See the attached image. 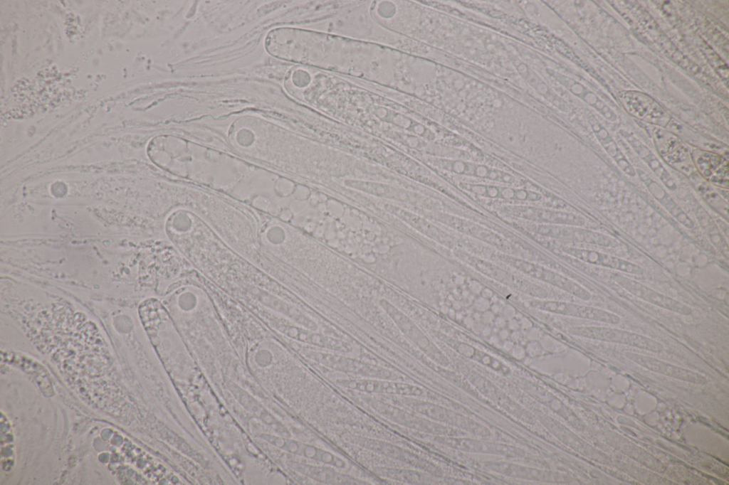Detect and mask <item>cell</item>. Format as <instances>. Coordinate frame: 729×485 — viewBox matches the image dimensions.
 Segmentation results:
<instances>
[{"label": "cell", "mask_w": 729, "mask_h": 485, "mask_svg": "<svg viewBox=\"0 0 729 485\" xmlns=\"http://www.w3.org/2000/svg\"><path fill=\"white\" fill-rule=\"evenodd\" d=\"M260 437L288 453L337 469H345L347 467V462L339 456L315 445L280 435L263 433Z\"/></svg>", "instance_id": "2"}, {"label": "cell", "mask_w": 729, "mask_h": 485, "mask_svg": "<svg viewBox=\"0 0 729 485\" xmlns=\"http://www.w3.org/2000/svg\"><path fill=\"white\" fill-rule=\"evenodd\" d=\"M573 334L593 339L619 343L653 352H659L663 346L646 336L626 331L594 326H579L571 329Z\"/></svg>", "instance_id": "4"}, {"label": "cell", "mask_w": 729, "mask_h": 485, "mask_svg": "<svg viewBox=\"0 0 729 485\" xmlns=\"http://www.w3.org/2000/svg\"><path fill=\"white\" fill-rule=\"evenodd\" d=\"M231 389L236 398L245 408L253 412L264 424L271 427L278 435L288 437L289 433L285 427L257 400L238 386H231Z\"/></svg>", "instance_id": "14"}, {"label": "cell", "mask_w": 729, "mask_h": 485, "mask_svg": "<svg viewBox=\"0 0 729 485\" xmlns=\"http://www.w3.org/2000/svg\"><path fill=\"white\" fill-rule=\"evenodd\" d=\"M281 331L290 337L307 343L339 352H349L351 347L342 341L314 333L311 329L283 326Z\"/></svg>", "instance_id": "13"}, {"label": "cell", "mask_w": 729, "mask_h": 485, "mask_svg": "<svg viewBox=\"0 0 729 485\" xmlns=\"http://www.w3.org/2000/svg\"><path fill=\"white\" fill-rule=\"evenodd\" d=\"M500 258L528 276L552 284L581 299L589 300L592 297L588 290L562 274L516 257L502 255Z\"/></svg>", "instance_id": "1"}, {"label": "cell", "mask_w": 729, "mask_h": 485, "mask_svg": "<svg viewBox=\"0 0 729 485\" xmlns=\"http://www.w3.org/2000/svg\"><path fill=\"white\" fill-rule=\"evenodd\" d=\"M435 440L442 444L465 452L492 454L510 457H520L524 455V452L522 449L503 444L483 442L468 438L448 437H438L435 438Z\"/></svg>", "instance_id": "10"}, {"label": "cell", "mask_w": 729, "mask_h": 485, "mask_svg": "<svg viewBox=\"0 0 729 485\" xmlns=\"http://www.w3.org/2000/svg\"><path fill=\"white\" fill-rule=\"evenodd\" d=\"M480 295L482 296L484 298H486V299L491 300L492 299V297H493V291L491 289L485 287V288L481 289V291L480 292Z\"/></svg>", "instance_id": "26"}, {"label": "cell", "mask_w": 729, "mask_h": 485, "mask_svg": "<svg viewBox=\"0 0 729 485\" xmlns=\"http://www.w3.org/2000/svg\"><path fill=\"white\" fill-rule=\"evenodd\" d=\"M530 305L542 311L608 324H617L620 321L619 316L606 310L567 302L533 300Z\"/></svg>", "instance_id": "5"}, {"label": "cell", "mask_w": 729, "mask_h": 485, "mask_svg": "<svg viewBox=\"0 0 729 485\" xmlns=\"http://www.w3.org/2000/svg\"><path fill=\"white\" fill-rule=\"evenodd\" d=\"M450 169L459 175L473 176L478 178H486L505 183H513L515 178L510 174L500 171L486 166H476L466 162L456 161Z\"/></svg>", "instance_id": "16"}, {"label": "cell", "mask_w": 729, "mask_h": 485, "mask_svg": "<svg viewBox=\"0 0 729 485\" xmlns=\"http://www.w3.org/2000/svg\"><path fill=\"white\" fill-rule=\"evenodd\" d=\"M461 187L476 196L505 201H539L542 196L534 191L481 183H461Z\"/></svg>", "instance_id": "11"}, {"label": "cell", "mask_w": 729, "mask_h": 485, "mask_svg": "<svg viewBox=\"0 0 729 485\" xmlns=\"http://www.w3.org/2000/svg\"><path fill=\"white\" fill-rule=\"evenodd\" d=\"M562 251L578 260L608 267L629 274L641 275L644 270L639 265L627 260L595 250L563 247Z\"/></svg>", "instance_id": "9"}, {"label": "cell", "mask_w": 729, "mask_h": 485, "mask_svg": "<svg viewBox=\"0 0 729 485\" xmlns=\"http://www.w3.org/2000/svg\"><path fill=\"white\" fill-rule=\"evenodd\" d=\"M507 324L508 321L506 319L504 316L498 314L495 315L493 321V324H494L498 329L507 327Z\"/></svg>", "instance_id": "24"}, {"label": "cell", "mask_w": 729, "mask_h": 485, "mask_svg": "<svg viewBox=\"0 0 729 485\" xmlns=\"http://www.w3.org/2000/svg\"><path fill=\"white\" fill-rule=\"evenodd\" d=\"M515 214L528 220L552 224L582 226L585 223V220L582 217L567 212L521 208L517 209Z\"/></svg>", "instance_id": "15"}, {"label": "cell", "mask_w": 729, "mask_h": 485, "mask_svg": "<svg viewBox=\"0 0 729 485\" xmlns=\"http://www.w3.org/2000/svg\"><path fill=\"white\" fill-rule=\"evenodd\" d=\"M384 308L392 316L402 333L424 353L436 362L446 365L448 362L439 348L424 335L419 328L407 316L397 310L387 302Z\"/></svg>", "instance_id": "8"}, {"label": "cell", "mask_w": 729, "mask_h": 485, "mask_svg": "<svg viewBox=\"0 0 729 485\" xmlns=\"http://www.w3.org/2000/svg\"><path fill=\"white\" fill-rule=\"evenodd\" d=\"M533 227V230L535 233L555 238L610 247H617L619 244L616 240L609 236L575 226L539 225Z\"/></svg>", "instance_id": "7"}, {"label": "cell", "mask_w": 729, "mask_h": 485, "mask_svg": "<svg viewBox=\"0 0 729 485\" xmlns=\"http://www.w3.org/2000/svg\"><path fill=\"white\" fill-rule=\"evenodd\" d=\"M336 383L343 388L364 393L403 397L421 396L424 393L419 386L384 378L342 379Z\"/></svg>", "instance_id": "3"}, {"label": "cell", "mask_w": 729, "mask_h": 485, "mask_svg": "<svg viewBox=\"0 0 729 485\" xmlns=\"http://www.w3.org/2000/svg\"><path fill=\"white\" fill-rule=\"evenodd\" d=\"M626 356L639 365L659 373L694 383H702L704 380V378L696 373L656 358L633 353H627Z\"/></svg>", "instance_id": "12"}, {"label": "cell", "mask_w": 729, "mask_h": 485, "mask_svg": "<svg viewBox=\"0 0 729 485\" xmlns=\"http://www.w3.org/2000/svg\"><path fill=\"white\" fill-rule=\"evenodd\" d=\"M511 331L507 327L499 329L498 335L499 337L503 340H507L510 338Z\"/></svg>", "instance_id": "25"}, {"label": "cell", "mask_w": 729, "mask_h": 485, "mask_svg": "<svg viewBox=\"0 0 729 485\" xmlns=\"http://www.w3.org/2000/svg\"><path fill=\"white\" fill-rule=\"evenodd\" d=\"M488 467L503 474L533 480L552 481L554 476L551 471L537 470L512 464L491 462L488 464Z\"/></svg>", "instance_id": "17"}, {"label": "cell", "mask_w": 729, "mask_h": 485, "mask_svg": "<svg viewBox=\"0 0 729 485\" xmlns=\"http://www.w3.org/2000/svg\"><path fill=\"white\" fill-rule=\"evenodd\" d=\"M495 315L491 309H488L481 313V321L486 324H493Z\"/></svg>", "instance_id": "23"}, {"label": "cell", "mask_w": 729, "mask_h": 485, "mask_svg": "<svg viewBox=\"0 0 729 485\" xmlns=\"http://www.w3.org/2000/svg\"><path fill=\"white\" fill-rule=\"evenodd\" d=\"M659 201L681 224L688 228H693V222L668 193H666Z\"/></svg>", "instance_id": "18"}, {"label": "cell", "mask_w": 729, "mask_h": 485, "mask_svg": "<svg viewBox=\"0 0 729 485\" xmlns=\"http://www.w3.org/2000/svg\"><path fill=\"white\" fill-rule=\"evenodd\" d=\"M611 278L628 292L652 304L683 315H689L692 312V309L685 304L662 294L634 279L617 273H612Z\"/></svg>", "instance_id": "6"}, {"label": "cell", "mask_w": 729, "mask_h": 485, "mask_svg": "<svg viewBox=\"0 0 729 485\" xmlns=\"http://www.w3.org/2000/svg\"><path fill=\"white\" fill-rule=\"evenodd\" d=\"M639 171V176L640 178L644 182L649 191L652 195L658 200L660 201L667 193L663 188L659 185L656 182L653 181L646 174L641 171Z\"/></svg>", "instance_id": "20"}, {"label": "cell", "mask_w": 729, "mask_h": 485, "mask_svg": "<svg viewBox=\"0 0 729 485\" xmlns=\"http://www.w3.org/2000/svg\"><path fill=\"white\" fill-rule=\"evenodd\" d=\"M491 300L479 295L474 299L472 306L475 311L482 313L491 309Z\"/></svg>", "instance_id": "21"}, {"label": "cell", "mask_w": 729, "mask_h": 485, "mask_svg": "<svg viewBox=\"0 0 729 485\" xmlns=\"http://www.w3.org/2000/svg\"><path fill=\"white\" fill-rule=\"evenodd\" d=\"M644 159L656 176L668 189L675 190L676 188V185L669 174L656 158L653 156H648L646 158H644Z\"/></svg>", "instance_id": "19"}, {"label": "cell", "mask_w": 729, "mask_h": 485, "mask_svg": "<svg viewBox=\"0 0 729 485\" xmlns=\"http://www.w3.org/2000/svg\"><path fill=\"white\" fill-rule=\"evenodd\" d=\"M524 348L526 355L530 357H537L540 356L542 351V346L536 341H530L528 342Z\"/></svg>", "instance_id": "22"}]
</instances>
